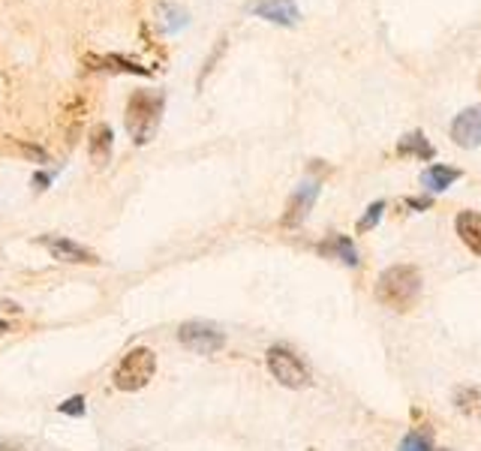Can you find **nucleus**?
Here are the masks:
<instances>
[{
    "instance_id": "412c9836",
    "label": "nucleus",
    "mask_w": 481,
    "mask_h": 451,
    "mask_svg": "<svg viewBox=\"0 0 481 451\" xmlns=\"http://www.w3.org/2000/svg\"><path fill=\"white\" fill-rule=\"evenodd\" d=\"M0 451H28L21 439H0Z\"/></svg>"
},
{
    "instance_id": "4468645a",
    "label": "nucleus",
    "mask_w": 481,
    "mask_h": 451,
    "mask_svg": "<svg viewBox=\"0 0 481 451\" xmlns=\"http://www.w3.org/2000/svg\"><path fill=\"white\" fill-rule=\"evenodd\" d=\"M460 178V169H451V166H430L425 175H421V184H425V190L430 193H443L449 190L454 180Z\"/></svg>"
},
{
    "instance_id": "f03ea898",
    "label": "nucleus",
    "mask_w": 481,
    "mask_h": 451,
    "mask_svg": "<svg viewBox=\"0 0 481 451\" xmlns=\"http://www.w3.org/2000/svg\"><path fill=\"white\" fill-rule=\"evenodd\" d=\"M165 109V94L163 90H132L127 100V112H123V127L132 138V145H148L160 127Z\"/></svg>"
},
{
    "instance_id": "aec40b11",
    "label": "nucleus",
    "mask_w": 481,
    "mask_h": 451,
    "mask_svg": "<svg viewBox=\"0 0 481 451\" xmlns=\"http://www.w3.org/2000/svg\"><path fill=\"white\" fill-rule=\"evenodd\" d=\"M57 413H61V415H70V418H81V415H85V397L76 395V397L63 400V404L57 406Z\"/></svg>"
},
{
    "instance_id": "b1692460",
    "label": "nucleus",
    "mask_w": 481,
    "mask_h": 451,
    "mask_svg": "<svg viewBox=\"0 0 481 451\" xmlns=\"http://www.w3.org/2000/svg\"><path fill=\"white\" fill-rule=\"evenodd\" d=\"M4 331H10V325H6L4 319H0V334H4Z\"/></svg>"
},
{
    "instance_id": "f257e3e1",
    "label": "nucleus",
    "mask_w": 481,
    "mask_h": 451,
    "mask_svg": "<svg viewBox=\"0 0 481 451\" xmlns=\"http://www.w3.org/2000/svg\"><path fill=\"white\" fill-rule=\"evenodd\" d=\"M421 271L416 265H392L379 274L376 280V301L388 310L406 313L418 305L421 298Z\"/></svg>"
},
{
    "instance_id": "f3484780",
    "label": "nucleus",
    "mask_w": 481,
    "mask_h": 451,
    "mask_svg": "<svg viewBox=\"0 0 481 451\" xmlns=\"http://www.w3.org/2000/svg\"><path fill=\"white\" fill-rule=\"evenodd\" d=\"M163 15H165V34H175V30L187 28V13L181 6H163Z\"/></svg>"
},
{
    "instance_id": "20e7f679",
    "label": "nucleus",
    "mask_w": 481,
    "mask_h": 451,
    "mask_svg": "<svg viewBox=\"0 0 481 451\" xmlns=\"http://www.w3.org/2000/svg\"><path fill=\"white\" fill-rule=\"evenodd\" d=\"M268 371L283 388H307L310 385V371L304 367V361L286 347H271L268 349Z\"/></svg>"
},
{
    "instance_id": "393cba45",
    "label": "nucleus",
    "mask_w": 481,
    "mask_h": 451,
    "mask_svg": "<svg viewBox=\"0 0 481 451\" xmlns=\"http://www.w3.org/2000/svg\"><path fill=\"white\" fill-rule=\"evenodd\" d=\"M136 451H139V448H136Z\"/></svg>"
},
{
    "instance_id": "4be33fe9",
    "label": "nucleus",
    "mask_w": 481,
    "mask_h": 451,
    "mask_svg": "<svg viewBox=\"0 0 481 451\" xmlns=\"http://www.w3.org/2000/svg\"><path fill=\"white\" fill-rule=\"evenodd\" d=\"M48 184H52V175H48V171H37V175H33V187H37V190H46Z\"/></svg>"
},
{
    "instance_id": "0eeeda50",
    "label": "nucleus",
    "mask_w": 481,
    "mask_h": 451,
    "mask_svg": "<svg viewBox=\"0 0 481 451\" xmlns=\"http://www.w3.org/2000/svg\"><path fill=\"white\" fill-rule=\"evenodd\" d=\"M316 196H319V180H313V178L301 180V184H298V190L292 193V199H289V205H286L283 226L304 223V217L310 214V208H313V202H316Z\"/></svg>"
},
{
    "instance_id": "9b49d317",
    "label": "nucleus",
    "mask_w": 481,
    "mask_h": 451,
    "mask_svg": "<svg viewBox=\"0 0 481 451\" xmlns=\"http://www.w3.org/2000/svg\"><path fill=\"white\" fill-rule=\"evenodd\" d=\"M112 147H114V133L109 124H97L90 129V138H88V154H90V163L97 169H105L112 163Z\"/></svg>"
},
{
    "instance_id": "f8f14e48",
    "label": "nucleus",
    "mask_w": 481,
    "mask_h": 451,
    "mask_svg": "<svg viewBox=\"0 0 481 451\" xmlns=\"http://www.w3.org/2000/svg\"><path fill=\"white\" fill-rule=\"evenodd\" d=\"M458 235L460 241L467 244V250H472L476 256H481V214H476V211H463V214H458Z\"/></svg>"
},
{
    "instance_id": "6ab92c4d",
    "label": "nucleus",
    "mask_w": 481,
    "mask_h": 451,
    "mask_svg": "<svg viewBox=\"0 0 481 451\" xmlns=\"http://www.w3.org/2000/svg\"><path fill=\"white\" fill-rule=\"evenodd\" d=\"M397 451H434V448H430V439L425 437V433L412 430V433H406V437H403L401 448H397Z\"/></svg>"
},
{
    "instance_id": "423d86ee",
    "label": "nucleus",
    "mask_w": 481,
    "mask_h": 451,
    "mask_svg": "<svg viewBox=\"0 0 481 451\" xmlns=\"http://www.w3.org/2000/svg\"><path fill=\"white\" fill-rule=\"evenodd\" d=\"M39 244H43L57 262H70V265H97L99 262L94 256V250L81 247L79 241H70V238H63V235H43Z\"/></svg>"
},
{
    "instance_id": "1a4fd4ad",
    "label": "nucleus",
    "mask_w": 481,
    "mask_h": 451,
    "mask_svg": "<svg viewBox=\"0 0 481 451\" xmlns=\"http://www.w3.org/2000/svg\"><path fill=\"white\" fill-rule=\"evenodd\" d=\"M250 13L271 24H283V28H292V24H298V19H301L295 0H259V4H253Z\"/></svg>"
},
{
    "instance_id": "dca6fc26",
    "label": "nucleus",
    "mask_w": 481,
    "mask_h": 451,
    "mask_svg": "<svg viewBox=\"0 0 481 451\" xmlns=\"http://www.w3.org/2000/svg\"><path fill=\"white\" fill-rule=\"evenodd\" d=\"M397 154L401 157H418V160H434V145L427 142L425 133H409L401 138V145H397Z\"/></svg>"
},
{
    "instance_id": "5701e85b",
    "label": "nucleus",
    "mask_w": 481,
    "mask_h": 451,
    "mask_svg": "<svg viewBox=\"0 0 481 451\" xmlns=\"http://www.w3.org/2000/svg\"><path fill=\"white\" fill-rule=\"evenodd\" d=\"M409 205H412V208H427L430 199H409Z\"/></svg>"
},
{
    "instance_id": "9d476101",
    "label": "nucleus",
    "mask_w": 481,
    "mask_h": 451,
    "mask_svg": "<svg viewBox=\"0 0 481 451\" xmlns=\"http://www.w3.org/2000/svg\"><path fill=\"white\" fill-rule=\"evenodd\" d=\"M88 70L97 72H130V76H151V67H142V63L130 61L123 54H85Z\"/></svg>"
},
{
    "instance_id": "a211bd4d",
    "label": "nucleus",
    "mask_w": 481,
    "mask_h": 451,
    "mask_svg": "<svg viewBox=\"0 0 481 451\" xmlns=\"http://www.w3.org/2000/svg\"><path fill=\"white\" fill-rule=\"evenodd\" d=\"M383 211H385V202L379 199V202H373L370 208H367V214H364L361 220H359V232H370L373 226L383 220Z\"/></svg>"
},
{
    "instance_id": "2eb2a0df",
    "label": "nucleus",
    "mask_w": 481,
    "mask_h": 451,
    "mask_svg": "<svg viewBox=\"0 0 481 451\" xmlns=\"http://www.w3.org/2000/svg\"><path fill=\"white\" fill-rule=\"evenodd\" d=\"M454 406L460 415L467 418H481V385H463L454 391Z\"/></svg>"
},
{
    "instance_id": "7ed1b4c3",
    "label": "nucleus",
    "mask_w": 481,
    "mask_h": 451,
    "mask_svg": "<svg viewBox=\"0 0 481 451\" xmlns=\"http://www.w3.org/2000/svg\"><path fill=\"white\" fill-rule=\"evenodd\" d=\"M156 373V355L154 349L136 347L121 358V364L114 367V388L121 391H142Z\"/></svg>"
},
{
    "instance_id": "ddd939ff",
    "label": "nucleus",
    "mask_w": 481,
    "mask_h": 451,
    "mask_svg": "<svg viewBox=\"0 0 481 451\" xmlns=\"http://www.w3.org/2000/svg\"><path fill=\"white\" fill-rule=\"evenodd\" d=\"M316 250L322 253V256L340 259V262H343V265H350V268L359 265V250H355V244H352L346 235H334V238H331V241H322Z\"/></svg>"
},
{
    "instance_id": "39448f33",
    "label": "nucleus",
    "mask_w": 481,
    "mask_h": 451,
    "mask_svg": "<svg viewBox=\"0 0 481 451\" xmlns=\"http://www.w3.org/2000/svg\"><path fill=\"white\" fill-rule=\"evenodd\" d=\"M178 343L196 355H214L226 347V334L220 331L217 325L211 322H198V319H190L178 328Z\"/></svg>"
},
{
    "instance_id": "6e6552de",
    "label": "nucleus",
    "mask_w": 481,
    "mask_h": 451,
    "mask_svg": "<svg viewBox=\"0 0 481 451\" xmlns=\"http://www.w3.org/2000/svg\"><path fill=\"white\" fill-rule=\"evenodd\" d=\"M451 138L458 147H478L481 145V105L463 109L451 121Z\"/></svg>"
}]
</instances>
